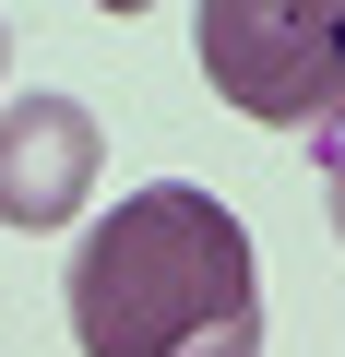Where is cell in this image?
I'll return each mask as SVG.
<instances>
[{
    "instance_id": "obj_1",
    "label": "cell",
    "mask_w": 345,
    "mask_h": 357,
    "mask_svg": "<svg viewBox=\"0 0 345 357\" xmlns=\"http://www.w3.org/2000/svg\"><path fill=\"white\" fill-rule=\"evenodd\" d=\"M60 310L84 357H262V262L203 178L119 191V215L84 227Z\"/></svg>"
},
{
    "instance_id": "obj_2",
    "label": "cell",
    "mask_w": 345,
    "mask_h": 357,
    "mask_svg": "<svg viewBox=\"0 0 345 357\" xmlns=\"http://www.w3.org/2000/svg\"><path fill=\"white\" fill-rule=\"evenodd\" d=\"M203 84L262 119V131H333L345 119V13H298V0H203Z\"/></svg>"
},
{
    "instance_id": "obj_3",
    "label": "cell",
    "mask_w": 345,
    "mask_h": 357,
    "mask_svg": "<svg viewBox=\"0 0 345 357\" xmlns=\"http://www.w3.org/2000/svg\"><path fill=\"white\" fill-rule=\"evenodd\" d=\"M95 107L84 96H48V84H24V96H0V227H72L84 215V191H95Z\"/></svg>"
},
{
    "instance_id": "obj_4",
    "label": "cell",
    "mask_w": 345,
    "mask_h": 357,
    "mask_svg": "<svg viewBox=\"0 0 345 357\" xmlns=\"http://www.w3.org/2000/svg\"><path fill=\"white\" fill-rule=\"evenodd\" d=\"M321 203H333V238H345V131H333V155H321Z\"/></svg>"
}]
</instances>
